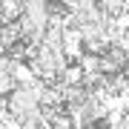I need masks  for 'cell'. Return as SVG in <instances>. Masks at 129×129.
<instances>
[{"instance_id":"cell-1","label":"cell","mask_w":129,"mask_h":129,"mask_svg":"<svg viewBox=\"0 0 129 129\" xmlns=\"http://www.w3.org/2000/svg\"><path fill=\"white\" fill-rule=\"evenodd\" d=\"M29 63L37 72V78L55 83L60 75L69 69V57L60 46H49V43H35L29 46Z\"/></svg>"},{"instance_id":"cell-2","label":"cell","mask_w":129,"mask_h":129,"mask_svg":"<svg viewBox=\"0 0 129 129\" xmlns=\"http://www.w3.org/2000/svg\"><path fill=\"white\" fill-rule=\"evenodd\" d=\"M23 0H0V23H17L23 17Z\"/></svg>"},{"instance_id":"cell-3","label":"cell","mask_w":129,"mask_h":129,"mask_svg":"<svg viewBox=\"0 0 129 129\" xmlns=\"http://www.w3.org/2000/svg\"><path fill=\"white\" fill-rule=\"evenodd\" d=\"M126 3H129V0H98V6H101L106 14H112V17L123 14L126 12Z\"/></svg>"},{"instance_id":"cell-4","label":"cell","mask_w":129,"mask_h":129,"mask_svg":"<svg viewBox=\"0 0 129 129\" xmlns=\"http://www.w3.org/2000/svg\"><path fill=\"white\" fill-rule=\"evenodd\" d=\"M55 3H60V6H63L66 12H72V9H75V3H78V0H55Z\"/></svg>"}]
</instances>
